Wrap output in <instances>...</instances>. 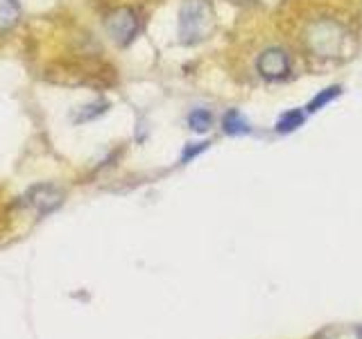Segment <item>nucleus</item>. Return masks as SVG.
Returning <instances> with one entry per match:
<instances>
[{
    "mask_svg": "<svg viewBox=\"0 0 362 339\" xmlns=\"http://www.w3.org/2000/svg\"><path fill=\"white\" fill-rule=\"evenodd\" d=\"M222 127L224 131L229 133V136H245L252 131V127H249V122L245 120V116L238 109H231V111H226L224 113V118H222Z\"/></svg>",
    "mask_w": 362,
    "mask_h": 339,
    "instance_id": "20e7f679",
    "label": "nucleus"
},
{
    "mask_svg": "<svg viewBox=\"0 0 362 339\" xmlns=\"http://www.w3.org/2000/svg\"><path fill=\"white\" fill-rule=\"evenodd\" d=\"M213 11L206 0H186L179 14V37L181 43H202L213 30Z\"/></svg>",
    "mask_w": 362,
    "mask_h": 339,
    "instance_id": "f257e3e1",
    "label": "nucleus"
},
{
    "mask_svg": "<svg viewBox=\"0 0 362 339\" xmlns=\"http://www.w3.org/2000/svg\"><path fill=\"white\" fill-rule=\"evenodd\" d=\"M339 93H342V86H328V88H324L322 93H317V95L308 102V107H305V111H308V113L320 111L322 107L328 105V102H333Z\"/></svg>",
    "mask_w": 362,
    "mask_h": 339,
    "instance_id": "6e6552de",
    "label": "nucleus"
},
{
    "mask_svg": "<svg viewBox=\"0 0 362 339\" xmlns=\"http://www.w3.org/2000/svg\"><path fill=\"white\" fill-rule=\"evenodd\" d=\"M21 5L18 0H0V32L9 30L18 20Z\"/></svg>",
    "mask_w": 362,
    "mask_h": 339,
    "instance_id": "39448f33",
    "label": "nucleus"
},
{
    "mask_svg": "<svg viewBox=\"0 0 362 339\" xmlns=\"http://www.w3.org/2000/svg\"><path fill=\"white\" fill-rule=\"evenodd\" d=\"M188 124H190V129L197 131V133L209 131L211 124H213V113L209 109H195V111H190Z\"/></svg>",
    "mask_w": 362,
    "mask_h": 339,
    "instance_id": "0eeeda50",
    "label": "nucleus"
},
{
    "mask_svg": "<svg viewBox=\"0 0 362 339\" xmlns=\"http://www.w3.org/2000/svg\"><path fill=\"white\" fill-rule=\"evenodd\" d=\"M206 147H209V143H192L190 147H186V150H184V154H181V161H184V163H188L190 161V158H195L199 152H204V150H206Z\"/></svg>",
    "mask_w": 362,
    "mask_h": 339,
    "instance_id": "1a4fd4ad",
    "label": "nucleus"
},
{
    "mask_svg": "<svg viewBox=\"0 0 362 339\" xmlns=\"http://www.w3.org/2000/svg\"><path fill=\"white\" fill-rule=\"evenodd\" d=\"M256 68L260 77L274 82V79H283L290 75V56L281 48H267L265 52H260Z\"/></svg>",
    "mask_w": 362,
    "mask_h": 339,
    "instance_id": "f03ea898",
    "label": "nucleus"
},
{
    "mask_svg": "<svg viewBox=\"0 0 362 339\" xmlns=\"http://www.w3.org/2000/svg\"><path fill=\"white\" fill-rule=\"evenodd\" d=\"M303 118H305V113L301 111V109H290V111H286L283 116L279 118V122H276V131L279 133H290V131H294V129H299L301 124H303Z\"/></svg>",
    "mask_w": 362,
    "mask_h": 339,
    "instance_id": "423d86ee",
    "label": "nucleus"
},
{
    "mask_svg": "<svg viewBox=\"0 0 362 339\" xmlns=\"http://www.w3.org/2000/svg\"><path fill=\"white\" fill-rule=\"evenodd\" d=\"M107 32L116 43L127 45L134 39V34L139 32V18L132 9H118L107 18Z\"/></svg>",
    "mask_w": 362,
    "mask_h": 339,
    "instance_id": "7ed1b4c3",
    "label": "nucleus"
},
{
    "mask_svg": "<svg viewBox=\"0 0 362 339\" xmlns=\"http://www.w3.org/2000/svg\"><path fill=\"white\" fill-rule=\"evenodd\" d=\"M356 337H358V339H362V326H358V328H356Z\"/></svg>",
    "mask_w": 362,
    "mask_h": 339,
    "instance_id": "9d476101",
    "label": "nucleus"
}]
</instances>
